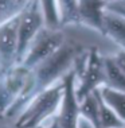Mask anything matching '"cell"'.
<instances>
[{
  "mask_svg": "<svg viewBox=\"0 0 125 128\" xmlns=\"http://www.w3.org/2000/svg\"><path fill=\"white\" fill-rule=\"evenodd\" d=\"M63 92V80L38 92L16 117V126L19 128H40L47 124L59 110Z\"/></svg>",
  "mask_w": 125,
  "mask_h": 128,
  "instance_id": "cell-1",
  "label": "cell"
},
{
  "mask_svg": "<svg viewBox=\"0 0 125 128\" xmlns=\"http://www.w3.org/2000/svg\"><path fill=\"white\" fill-rule=\"evenodd\" d=\"M83 50L85 49H82L78 43L66 39V42L54 54L34 68L32 76L35 81V94L61 81L66 74L70 73L74 69L75 60Z\"/></svg>",
  "mask_w": 125,
  "mask_h": 128,
  "instance_id": "cell-2",
  "label": "cell"
},
{
  "mask_svg": "<svg viewBox=\"0 0 125 128\" xmlns=\"http://www.w3.org/2000/svg\"><path fill=\"white\" fill-rule=\"evenodd\" d=\"M75 73V94L78 101H82L88 94L105 85V72H104V54L92 46L83 50L74 64Z\"/></svg>",
  "mask_w": 125,
  "mask_h": 128,
  "instance_id": "cell-3",
  "label": "cell"
},
{
  "mask_svg": "<svg viewBox=\"0 0 125 128\" xmlns=\"http://www.w3.org/2000/svg\"><path fill=\"white\" fill-rule=\"evenodd\" d=\"M66 39L67 36L65 28H50L44 26L31 42L22 62V66L32 70L40 62L54 54L66 42Z\"/></svg>",
  "mask_w": 125,
  "mask_h": 128,
  "instance_id": "cell-4",
  "label": "cell"
},
{
  "mask_svg": "<svg viewBox=\"0 0 125 128\" xmlns=\"http://www.w3.org/2000/svg\"><path fill=\"white\" fill-rule=\"evenodd\" d=\"M44 26H46V20H44V15L39 4V0H31L30 4L19 15L16 65H22L31 42Z\"/></svg>",
  "mask_w": 125,
  "mask_h": 128,
  "instance_id": "cell-5",
  "label": "cell"
},
{
  "mask_svg": "<svg viewBox=\"0 0 125 128\" xmlns=\"http://www.w3.org/2000/svg\"><path fill=\"white\" fill-rule=\"evenodd\" d=\"M65 92L58 113L40 128H78L79 122V101L75 94V73L71 70L63 78Z\"/></svg>",
  "mask_w": 125,
  "mask_h": 128,
  "instance_id": "cell-6",
  "label": "cell"
},
{
  "mask_svg": "<svg viewBox=\"0 0 125 128\" xmlns=\"http://www.w3.org/2000/svg\"><path fill=\"white\" fill-rule=\"evenodd\" d=\"M19 15L0 24V69L3 74L16 66Z\"/></svg>",
  "mask_w": 125,
  "mask_h": 128,
  "instance_id": "cell-7",
  "label": "cell"
},
{
  "mask_svg": "<svg viewBox=\"0 0 125 128\" xmlns=\"http://www.w3.org/2000/svg\"><path fill=\"white\" fill-rule=\"evenodd\" d=\"M105 0H78V12L81 26L102 34V19L106 11Z\"/></svg>",
  "mask_w": 125,
  "mask_h": 128,
  "instance_id": "cell-8",
  "label": "cell"
},
{
  "mask_svg": "<svg viewBox=\"0 0 125 128\" xmlns=\"http://www.w3.org/2000/svg\"><path fill=\"white\" fill-rule=\"evenodd\" d=\"M102 35L109 38L117 47H125V16L121 14L106 10L102 19Z\"/></svg>",
  "mask_w": 125,
  "mask_h": 128,
  "instance_id": "cell-9",
  "label": "cell"
},
{
  "mask_svg": "<svg viewBox=\"0 0 125 128\" xmlns=\"http://www.w3.org/2000/svg\"><path fill=\"white\" fill-rule=\"evenodd\" d=\"M98 93L102 101L125 123V92L102 85L101 88H98Z\"/></svg>",
  "mask_w": 125,
  "mask_h": 128,
  "instance_id": "cell-10",
  "label": "cell"
},
{
  "mask_svg": "<svg viewBox=\"0 0 125 128\" xmlns=\"http://www.w3.org/2000/svg\"><path fill=\"white\" fill-rule=\"evenodd\" d=\"M57 11L61 28L81 26L78 12V0H57Z\"/></svg>",
  "mask_w": 125,
  "mask_h": 128,
  "instance_id": "cell-11",
  "label": "cell"
},
{
  "mask_svg": "<svg viewBox=\"0 0 125 128\" xmlns=\"http://www.w3.org/2000/svg\"><path fill=\"white\" fill-rule=\"evenodd\" d=\"M104 72L105 85L125 92V74L113 60L112 54H104Z\"/></svg>",
  "mask_w": 125,
  "mask_h": 128,
  "instance_id": "cell-12",
  "label": "cell"
},
{
  "mask_svg": "<svg viewBox=\"0 0 125 128\" xmlns=\"http://www.w3.org/2000/svg\"><path fill=\"white\" fill-rule=\"evenodd\" d=\"M31 0H0V24L22 14Z\"/></svg>",
  "mask_w": 125,
  "mask_h": 128,
  "instance_id": "cell-13",
  "label": "cell"
},
{
  "mask_svg": "<svg viewBox=\"0 0 125 128\" xmlns=\"http://www.w3.org/2000/svg\"><path fill=\"white\" fill-rule=\"evenodd\" d=\"M39 4L42 7V11H43V15H44L46 27L61 28L58 11H57V0H39Z\"/></svg>",
  "mask_w": 125,
  "mask_h": 128,
  "instance_id": "cell-14",
  "label": "cell"
},
{
  "mask_svg": "<svg viewBox=\"0 0 125 128\" xmlns=\"http://www.w3.org/2000/svg\"><path fill=\"white\" fill-rule=\"evenodd\" d=\"M15 100V94L9 90L8 86L4 84V81L0 78V117H4L8 113Z\"/></svg>",
  "mask_w": 125,
  "mask_h": 128,
  "instance_id": "cell-15",
  "label": "cell"
},
{
  "mask_svg": "<svg viewBox=\"0 0 125 128\" xmlns=\"http://www.w3.org/2000/svg\"><path fill=\"white\" fill-rule=\"evenodd\" d=\"M112 57H113V60L116 61V64L119 65V68L124 72V74H125V49L119 47L114 53H112Z\"/></svg>",
  "mask_w": 125,
  "mask_h": 128,
  "instance_id": "cell-16",
  "label": "cell"
},
{
  "mask_svg": "<svg viewBox=\"0 0 125 128\" xmlns=\"http://www.w3.org/2000/svg\"><path fill=\"white\" fill-rule=\"evenodd\" d=\"M0 128H19L16 126L15 120L8 119V117H0Z\"/></svg>",
  "mask_w": 125,
  "mask_h": 128,
  "instance_id": "cell-17",
  "label": "cell"
},
{
  "mask_svg": "<svg viewBox=\"0 0 125 128\" xmlns=\"http://www.w3.org/2000/svg\"><path fill=\"white\" fill-rule=\"evenodd\" d=\"M106 10H112V11H116V12H119V14H121V15L125 16V7L117 6V4H114V3H108Z\"/></svg>",
  "mask_w": 125,
  "mask_h": 128,
  "instance_id": "cell-18",
  "label": "cell"
},
{
  "mask_svg": "<svg viewBox=\"0 0 125 128\" xmlns=\"http://www.w3.org/2000/svg\"><path fill=\"white\" fill-rule=\"evenodd\" d=\"M110 3H114V4L121 6V7H125V0H117V2H110Z\"/></svg>",
  "mask_w": 125,
  "mask_h": 128,
  "instance_id": "cell-19",
  "label": "cell"
},
{
  "mask_svg": "<svg viewBox=\"0 0 125 128\" xmlns=\"http://www.w3.org/2000/svg\"><path fill=\"white\" fill-rule=\"evenodd\" d=\"M106 3H110V2H117V0H105Z\"/></svg>",
  "mask_w": 125,
  "mask_h": 128,
  "instance_id": "cell-20",
  "label": "cell"
},
{
  "mask_svg": "<svg viewBox=\"0 0 125 128\" xmlns=\"http://www.w3.org/2000/svg\"><path fill=\"white\" fill-rule=\"evenodd\" d=\"M1 76H3V72H1V69H0V78H1Z\"/></svg>",
  "mask_w": 125,
  "mask_h": 128,
  "instance_id": "cell-21",
  "label": "cell"
},
{
  "mask_svg": "<svg viewBox=\"0 0 125 128\" xmlns=\"http://www.w3.org/2000/svg\"><path fill=\"white\" fill-rule=\"evenodd\" d=\"M121 49H125V47H121Z\"/></svg>",
  "mask_w": 125,
  "mask_h": 128,
  "instance_id": "cell-22",
  "label": "cell"
},
{
  "mask_svg": "<svg viewBox=\"0 0 125 128\" xmlns=\"http://www.w3.org/2000/svg\"><path fill=\"white\" fill-rule=\"evenodd\" d=\"M123 128H125V126H124V127H123Z\"/></svg>",
  "mask_w": 125,
  "mask_h": 128,
  "instance_id": "cell-23",
  "label": "cell"
}]
</instances>
